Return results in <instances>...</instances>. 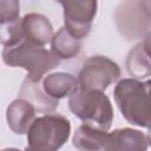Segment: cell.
Wrapping results in <instances>:
<instances>
[{
	"instance_id": "obj_7",
	"label": "cell",
	"mask_w": 151,
	"mask_h": 151,
	"mask_svg": "<svg viewBox=\"0 0 151 151\" xmlns=\"http://www.w3.org/2000/svg\"><path fill=\"white\" fill-rule=\"evenodd\" d=\"M116 24L118 31L129 40L138 39L151 26V17L144 11L140 0H124L117 7Z\"/></svg>"
},
{
	"instance_id": "obj_19",
	"label": "cell",
	"mask_w": 151,
	"mask_h": 151,
	"mask_svg": "<svg viewBox=\"0 0 151 151\" xmlns=\"http://www.w3.org/2000/svg\"><path fill=\"white\" fill-rule=\"evenodd\" d=\"M140 2H142L144 11L146 12V14L149 17H151V0H140Z\"/></svg>"
},
{
	"instance_id": "obj_4",
	"label": "cell",
	"mask_w": 151,
	"mask_h": 151,
	"mask_svg": "<svg viewBox=\"0 0 151 151\" xmlns=\"http://www.w3.org/2000/svg\"><path fill=\"white\" fill-rule=\"evenodd\" d=\"M71 123L59 113H45L31 124L27 131V149L32 151H55L70 138Z\"/></svg>"
},
{
	"instance_id": "obj_16",
	"label": "cell",
	"mask_w": 151,
	"mask_h": 151,
	"mask_svg": "<svg viewBox=\"0 0 151 151\" xmlns=\"http://www.w3.org/2000/svg\"><path fill=\"white\" fill-rule=\"evenodd\" d=\"M25 39L21 18L9 22L1 25V44L4 47H11Z\"/></svg>"
},
{
	"instance_id": "obj_1",
	"label": "cell",
	"mask_w": 151,
	"mask_h": 151,
	"mask_svg": "<svg viewBox=\"0 0 151 151\" xmlns=\"http://www.w3.org/2000/svg\"><path fill=\"white\" fill-rule=\"evenodd\" d=\"M113 98L127 123L139 127L151 126V79H120L114 86Z\"/></svg>"
},
{
	"instance_id": "obj_13",
	"label": "cell",
	"mask_w": 151,
	"mask_h": 151,
	"mask_svg": "<svg viewBox=\"0 0 151 151\" xmlns=\"http://www.w3.org/2000/svg\"><path fill=\"white\" fill-rule=\"evenodd\" d=\"M19 97L29 100L40 113H51L59 105V101L57 99L50 97L45 92V90L42 88V84L40 85V81L35 83L27 78H25L21 84Z\"/></svg>"
},
{
	"instance_id": "obj_20",
	"label": "cell",
	"mask_w": 151,
	"mask_h": 151,
	"mask_svg": "<svg viewBox=\"0 0 151 151\" xmlns=\"http://www.w3.org/2000/svg\"><path fill=\"white\" fill-rule=\"evenodd\" d=\"M147 129H149V130H147V134H146V137H147V143H149V145L151 146V126H149Z\"/></svg>"
},
{
	"instance_id": "obj_10",
	"label": "cell",
	"mask_w": 151,
	"mask_h": 151,
	"mask_svg": "<svg viewBox=\"0 0 151 151\" xmlns=\"http://www.w3.org/2000/svg\"><path fill=\"white\" fill-rule=\"evenodd\" d=\"M21 22L25 40L39 46L51 42L54 33L53 26L47 17L40 13H28L21 18Z\"/></svg>"
},
{
	"instance_id": "obj_8",
	"label": "cell",
	"mask_w": 151,
	"mask_h": 151,
	"mask_svg": "<svg viewBox=\"0 0 151 151\" xmlns=\"http://www.w3.org/2000/svg\"><path fill=\"white\" fill-rule=\"evenodd\" d=\"M149 146L147 137L139 130L123 127L109 133L105 150L107 151H145Z\"/></svg>"
},
{
	"instance_id": "obj_14",
	"label": "cell",
	"mask_w": 151,
	"mask_h": 151,
	"mask_svg": "<svg viewBox=\"0 0 151 151\" xmlns=\"http://www.w3.org/2000/svg\"><path fill=\"white\" fill-rule=\"evenodd\" d=\"M51 51L60 59L68 60L79 54L80 42L65 27H60L51 40Z\"/></svg>"
},
{
	"instance_id": "obj_9",
	"label": "cell",
	"mask_w": 151,
	"mask_h": 151,
	"mask_svg": "<svg viewBox=\"0 0 151 151\" xmlns=\"http://www.w3.org/2000/svg\"><path fill=\"white\" fill-rule=\"evenodd\" d=\"M35 112L37 109L29 100L21 97L13 100L6 110V119L9 129L15 134L27 133L31 124L35 119Z\"/></svg>"
},
{
	"instance_id": "obj_15",
	"label": "cell",
	"mask_w": 151,
	"mask_h": 151,
	"mask_svg": "<svg viewBox=\"0 0 151 151\" xmlns=\"http://www.w3.org/2000/svg\"><path fill=\"white\" fill-rule=\"evenodd\" d=\"M125 66L127 73L134 79H143L151 76V58L139 42L127 53Z\"/></svg>"
},
{
	"instance_id": "obj_17",
	"label": "cell",
	"mask_w": 151,
	"mask_h": 151,
	"mask_svg": "<svg viewBox=\"0 0 151 151\" xmlns=\"http://www.w3.org/2000/svg\"><path fill=\"white\" fill-rule=\"evenodd\" d=\"M20 14L19 0H0V24H9L18 19Z\"/></svg>"
},
{
	"instance_id": "obj_6",
	"label": "cell",
	"mask_w": 151,
	"mask_h": 151,
	"mask_svg": "<svg viewBox=\"0 0 151 151\" xmlns=\"http://www.w3.org/2000/svg\"><path fill=\"white\" fill-rule=\"evenodd\" d=\"M64 8V27L77 39L88 35L97 14V0H54Z\"/></svg>"
},
{
	"instance_id": "obj_2",
	"label": "cell",
	"mask_w": 151,
	"mask_h": 151,
	"mask_svg": "<svg viewBox=\"0 0 151 151\" xmlns=\"http://www.w3.org/2000/svg\"><path fill=\"white\" fill-rule=\"evenodd\" d=\"M2 61L9 67H21L26 70V78L32 81H41L44 76L58 67L60 59L44 46L22 40L14 46L4 47Z\"/></svg>"
},
{
	"instance_id": "obj_5",
	"label": "cell",
	"mask_w": 151,
	"mask_h": 151,
	"mask_svg": "<svg viewBox=\"0 0 151 151\" xmlns=\"http://www.w3.org/2000/svg\"><path fill=\"white\" fill-rule=\"evenodd\" d=\"M119 77L120 68L117 63L104 55H92L83 63L77 78L81 90L105 91Z\"/></svg>"
},
{
	"instance_id": "obj_3",
	"label": "cell",
	"mask_w": 151,
	"mask_h": 151,
	"mask_svg": "<svg viewBox=\"0 0 151 151\" xmlns=\"http://www.w3.org/2000/svg\"><path fill=\"white\" fill-rule=\"evenodd\" d=\"M70 111L83 123L109 131L113 122V107L110 98L99 90L78 88L68 99Z\"/></svg>"
},
{
	"instance_id": "obj_12",
	"label": "cell",
	"mask_w": 151,
	"mask_h": 151,
	"mask_svg": "<svg viewBox=\"0 0 151 151\" xmlns=\"http://www.w3.org/2000/svg\"><path fill=\"white\" fill-rule=\"evenodd\" d=\"M109 132L83 123L73 134V146L81 151L105 150Z\"/></svg>"
},
{
	"instance_id": "obj_18",
	"label": "cell",
	"mask_w": 151,
	"mask_h": 151,
	"mask_svg": "<svg viewBox=\"0 0 151 151\" xmlns=\"http://www.w3.org/2000/svg\"><path fill=\"white\" fill-rule=\"evenodd\" d=\"M142 44H143V47H144V50H145V52L149 54V57L151 58V32H149L146 35H145V38H144V40L142 41Z\"/></svg>"
},
{
	"instance_id": "obj_11",
	"label": "cell",
	"mask_w": 151,
	"mask_h": 151,
	"mask_svg": "<svg viewBox=\"0 0 151 151\" xmlns=\"http://www.w3.org/2000/svg\"><path fill=\"white\" fill-rule=\"evenodd\" d=\"M42 88L50 97L59 100L71 97L79 88V83L78 78L72 73L55 72L42 78Z\"/></svg>"
}]
</instances>
